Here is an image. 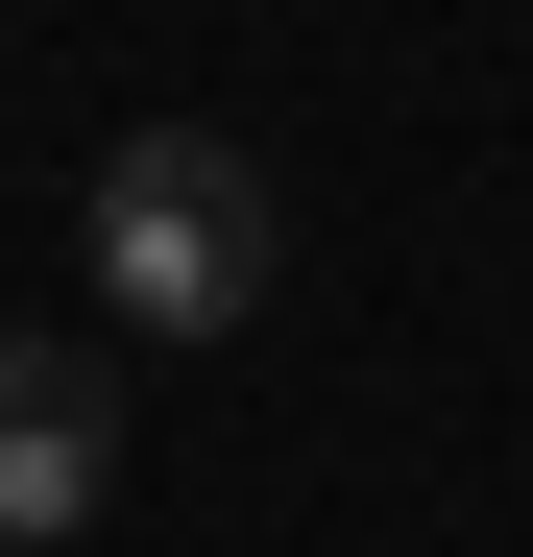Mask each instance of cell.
I'll return each instance as SVG.
<instances>
[{
	"instance_id": "obj_2",
	"label": "cell",
	"mask_w": 533,
	"mask_h": 557,
	"mask_svg": "<svg viewBox=\"0 0 533 557\" xmlns=\"http://www.w3.org/2000/svg\"><path fill=\"white\" fill-rule=\"evenodd\" d=\"M122 509V363L98 339H0V557H73Z\"/></svg>"
},
{
	"instance_id": "obj_1",
	"label": "cell",
	"mask_w": 533,
	"mask_h": 557,
	"mask_svg": "<svg viewBox=\"0 0 533 557\" xmlns=\"http://www.w3.org/2000/svg\"><path fill=\"white\" fill-rule=\"evenodd\" d=\"M73 243H98V292L146 339H243L266 267H292V195H266V146H219V122H122L98 195H73Z\"/></svg>"
}]
</instances>
